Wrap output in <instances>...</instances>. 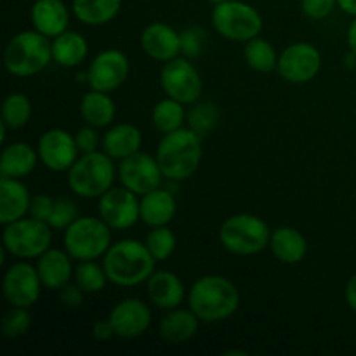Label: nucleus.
Listing matches in <instances>:
<instances>
[{"mask_svg": "<svg viewBox=\"0 0 356 356\" xmlns=\"http://www.w3.org/2000/svg\"><path fill=\"white\" fill-rule=\"evenodd\" d=\"M188 308L200 318V322H222L238 312L240 291L229 278L221 275H205L193 282L188 291Z\"/></svg>", "mask_w": 356, "mask_h": 356, "instance_id": "f257e3e1", "label": "nucleus"}, {"mask_svg": "<svg viewBox=\"0 0 356 356\" xmlns=\"http://www.w3.org/2000/svg\"><path fill=\"white\" fill-rule=\"evenodd\" d=\"M156 259L146 243L134 238H125L111 243L103 256V266L108 280L117 287H136L145 284L155 271Z\"/></svg>", "mask_w": 356, "mask_h": 356, "instance_id": "f03ea898", "label": "nucleus"}, {"mask_svg": "<svg viewBox=\"0 0 356 356\" xmlns=\"http://www.w3.org/2000/svg\"><path fill=\"white\" fill-rule=\"evenodd\" d=\"M155 156L163 177L172 183H181L193 176L200 167L204 156L202 136L191 131L190 127H181L169 134H163L156 146Z\"/></svg>", "mask_w": 356, "mask_h": 356, "instance_id": "7ed1b4c3", "label": "nucleus"}, {"mask_svg": "<svg viewBox=\"0 0 356 356\" xmlns=\"http://www.w3.org/2000/svg\"><path fill=\"white\" fill-rule=\"evenodd\" d=\"M52 40L40 31L24 30L14 35L3 51V66L7 73L19 79L33 76L51 65Z\"/></svg>", "mask_w": 356, "mask_h": 356, "instance_id": "20e7f679", "label": "nucleus"}, {"mask_svg": "<svg viewBox=\"0 0 356 356\" xmlns=\"http://www.w3.org/2000/svg\"><path fill=\"white\" fill-rule=\"evenodd\" d=\"M117 167L106 152L82 153L68 170V186L82 198H99L115 183Z\"/></svg>", "mask_w": 356, "mask_h": 356, "instance_id": "39448f33", "label": "nucleus"}, {"mask_svg": "<svg viewBox=\"0 0 356 356\" xmlns=\"http://www.w3.org/2000/svg\"><path fill=\"white\" fill-rule=\"evenodd\" d=\"M271 229L259 216L233 214L219 228V242L233 256H256L270 247Z\"/></svg>", "mask_w": 356, "mask_h": 356, "instance_id": "423d86ee", "label": "nucleus"}, {"mask_svg": "<svg viewBox=\"0 0 356 356\" xmlns=\"http://www.w3.org/2000/svg\"><path fill=\"white\" fill-rule=\"evenodd\" d=\"M212 26L222 38L232 42H249L259 37L264 21L259 10L242 0H226L212 9Z\"/></svg>", "mask_w": 356, "mask_h": 356, "instance_id": "0eeeda50", "label": "nucleus"}, {"mask_svg": "<svg viewBox=\"0 0 356 356\" xmlns=\"http://www.w3.org/2000/svg\"><path fill=\"white\" fill-rule=\"evenodd\" d=\"M63 245L75 261H96L111 247V228L101 218L83 216L65 229Z\"/></svg>", "mask_w": 356, "mask_h": 356, "instance_id": "6e6552de", "label": "nucleus"}, {"mask_svg": "<svg viewBox=\"0 0 356 356\" xmlns=\"http://www.w3.org/2000/svg\"><path fill=\"white\" fill-rule=\"evenodd\" d=\"M52 228L49 222L35 218H23L3 225L2 249L17 259H38L51 249Z\"/></svg>", "mask_w": 356, "mask_h": 356, "instance_id": "1a4fd4ad", "label": "nucleus"}, {"mask_svg": "<svg viewBox=\"0 0 356 356\" xmlns=\"http://www.w3.org/2000/svg\"><path fill=\"white\" fill-rule=\"evenodd\" d=\"M160 87L167 97L179 101L184 106L200 101L204 92V80L188 58L170 59L160 70Z\"/></svg>", "mask_w": 356, "mask_h": 356, "instance_id": "9d476101", "label": "nucleus"}, {"mask_svg": "<svg viewBox=\"0 0 356 356\" xmlns=\"http://www.w3.org/2000/svg\"><path fill=\"white\" fill-rule=\"evenodd\" d=\"M322 56L309 42H294L278 56L277 73L289 83H308L320 73Z\"/></svg>", "mask_w": 356, "mask_h": 356, "instance_id": "9b49d317", "label": "nucleus"}, {"mask_svg": "<svg viewBox=\"0 0 356 356\" xmlns=\"http://www.w3.org/2000/svg\"><path fill=\"white\" fill-rule=\"evenodd\" d=\"M42 287L44 284H42L37 266L30 264L26 259L10 264L3 273V296L10 306L30 309L40 298Z\"/></svg>", "mask_w": 356, "mask_h": 356, "instance_id": "f8f14e48", "label": "nucleus"}, {"mask_svg": "<svg viewBox=\"0 0 356 356\" xmlns=\"http://www.w3.org/2000/svg\"><path fill=\"white\" fill-rule=\"evenodd\" d=\"M117 174L122 186L129 188L139 197L162 186L163 179L156 156L145 152H138L127 159L118 160Z\"/></svg>", "mask_w": 356, "mask_h": 356, "instance_id": "ddd939ff", "label": "nucleus"}, {"mask_svg": "<svg viewBox=\"0 0 356 356\" xmlns=\"http://www.w3.org/2000/svg\"><path fill=\"white\" fill-rule=\"evenodd\" d=\"M131 72V61L120 49H104L90 61L87 68V83L90 89L113 92L122 87Z\"/></svg>", "mask_w": 356, "mask_h": 356, "instance_id": "4468645a", "label": "nucleus"}, {"mask_svg": "<svg viewBox=\"0 0 356 356\" xmlns=\"http://www.w3.org/2000/svg\"><path fill=\"white\" fill-rule=\"evenodd\" d=\"M139 195L125 186H111L99 197L97 211L99 218L115 232L132 228L141 219L139 214Z\"/></svg>", "mask_w": 356, "mask_h": 356, "instance_id": "2eb2a0df", "label": "nucleus"}, {"mask_svg": "<svg viewBox=\"0 0 356 356\" xmlns=\"http://www.w3.org/2000/svg\"><path fill=\"white\" fill-rule=\"evenodd\" d=\"M38 159L52 172H68L79 159L75 136L65 129H49L38 139Z\"/></svg>", "mask_w": 356, "mask_h": 356, "instance_id": "dca6fc26", "label": "nucleus"}, {"mask_svg": "<svg viewBox=\"0 0 356 356\" xmlns=\"http://www.w3.org/2000/svg\"><path fill=\"white\" fill-rule=\"evenodd\" d=\"M108 318L113 325L115 336L122 339H136L152 325V309L141 299H124L115 305Z\"/></svg>", "mask_w": 356, "mask_h": 356, "instance_id": "f3484780", "label": "nucleus"}, {"mask_svg": "<svg viewBox=\"0 0 356 356\" xmlns=\"http://www.w3.org/2000/svg\"><path fill=\"white\" fill-rule=\"evenodd\" d=\"M143 51L155 61L167 63L181 56V33L162 21H155L145 26L139 37Z\"/></svg>", "mask_w": 356, "mask_h": 356, "instance_id": "a211bd4d", "label": "nucleus"}, {"mask_svg": "<svg viewBox=\"0 0 356 356\" xmlns=\"http://www.w3.org/2000/svg\"><path fill=\"white\" fill-rule=\"evenodd\" d=\"M146 294L153 306L169 312V309L179 308L186 291H184L183 280L176 273L160 270L153 271L152 277L146 280Z\"/></svg>", "mask_w": 356, "mask_h": 356, "instance_id": "6ab92c4d", "label": "nucleus"}, {"mask_svg": "<svg viewBox=\"0 0 356 356\" xmlns=\"http://www.w3.org/2000/svg\"><path fill=\"white\" fill-rule=\"evenodd\" d=\"M31 24L49 38L65 33L70 24V10L63 0H35L30 10Z\"/></svg>", "mask_w": 356, "mask_h": 356, "instance_id": "aec40b11", "label": "nucleus"}, {"mask_svg": "<svg viewBox=\"0 0 356 356\" xmlns=\"http://www.w3.org/2000/svg\"><path fill=\"white\" fill-rule=\"evenodd\" d=\"M31 195L21 179L0 177V225L23 219L30 214Z\"/></svg>", "mask_w": 356, "mask_h": 356, "instance_id": "412c9836", "label": "nucleus"}, {"mask_svg": "<svg viewBox=\"0 0 356 356\" xmlns=\"http://www.w3.org/2000/svg\"><path fill=\"white\" fill-rule=\"evenodd\" d=\"M73 257L66 250L49 249L37 259V271L40 280L49 291H61L72 282L75 268L72 264Z\"/></svg>", "mask_w": 356, "mask_h": 356, "instance_id": "4be33fe9", "label": "nucleus"}, {"mask_svg": "<svg viewBox=\"0 0 356 356\" xmlns=\"http://www.w3.org/2000/svg\"><path fill=\"white\" fill-rule=\"evenodd\" d=\"M177 204L176 197L167 188H156L149 193L143 195L139 200V214L141 221L149 228L156 226H169V222L176 218Z\"/></svg>", "mask_w": 356, "mask_h": 356, "instance_id": "5701e85b", "label": "nucleus"}, {"mask_svg": "<svg viewBox=\"0 0 356 356\" xmlns=\"http://www.w3.org/2000/svg\"><path fill=\"white\" fill-rule=\"evenodd\" d=\"M270 249L280 263L299 264L308 254V242L299 229L292 226H280L271 232Z\"/></svg>", "mask_w": 356, "mask_h": 356, "instance_id": "b1692460", "label": "nucleus"}, {"mask_svg": "<svg viewBox=\"0 0 356 356\" xmlns=\"http://www.w3.org/2000/svg\"><path fill=\"white\" fill-rule=\"evenodd\" d=\"M103 152L113 160H124L134 153L141 152L143 132L132 124L111 125L103 136Z\"/></svg>", "mask_w": 356, "mask_h": 356, "instance_id": "393cba45", "label": "nucleus"}, {"mask_svg": "<svg viewBox=\"0 0 356 356\" xmlns=\"http://www.w3.org/2000/svg\"><path fill=\"white\" fill-rule=\"evenodd\" d=\"M38 160V152L28 143L19 141L7 145L0 156V176L24 179L33 172Z\"/></svg>", "mask_w": 356, "mask_h": 356, "instance_id": "a878e982", "label": "nucleus"}, {"mask_svg": "<svg viewBox=\"0 0 356 356\" xmlns=\"http://www.w3.org/2000/svg\"><path fill=\"white\" fill-rule=\"evenodd\" d=\"M200 318L190 308H174L160 320L159 334L165 343L183 344L197 334Z\"/></svg>", "mask_w": 356, "mask_h": 356, "instance_id": "bb28decb", "label": "nucleus"}, {"mask_svg": "<svg viewBox=\"0 0 356 356\" xmlns=\"http://www.w3.org/2000/svg\"><path fill=\"white\" fill-rule=\"evenodd\" d=\"M115 115H117V106L110 92L90 89L80 101V117L87 125L96 129L108 127L115 120Z\"/></svg>", "mask_w": 356, "mask_h": 356, "instance_id": "cd10ccee", "label": "nucleus"}, {"mask_svg": "<svg viewBox=\"0 0 356 356\" xmlns=\"http://www.w3.org/2000/svg\"><path fill=\"white\" fill-rule=\"evenodd\" d=\"M89 54V44L79 31L66 30L52 38V59L63 68H75L82 65Z\"/></svg>", "mask_w": 356, "mask_h": 356, "instance_id": "c85d7f7f", "label": "nucleus"}, {"mask_svg": "<svg viewBox=\"0 0 356 356\" xmlns=\"http://www.w3.org/2000/svg\"><path fill=\"white\" fill-rule=\"evenodd\" d=\"M122 9V0H72V13L87 26L111 23Z\"/></svg>", "mask_w": 356, "mask_h": 356, "instance_id": "c756f323", "label": "nucleus"}, {"mask_svg": "<svg viewBox=\"0 0 356 356\" xmlns=\"http://www.w3.org/2000/svg\"><path fill=\"white\" fill-rule=\"evenodd\" d=\"M278 52L273 47L271 42L266 38L256 37L252 40L245 42V49H243V59H245L247 66L257 73H271L277 72L278 65Z\"/></svg>", "mask_w": 356, "mask_h": 356, "instance_id": "7c9ffc66", "label": "nucleus"}, {"mask_svg": "<svg viewBox=\"0 0 356 356\" xmlns=\"http://www.w3.org/2000/svg\"><path fill=\"white\" fill-rule=\"evenodd\" d=\"M186 122V111H184V104L179 101L167 97L160 99L159 103L153 106L152 110V124L162 134H169V132L177 131V129L184 127Z\"/></svg>", "mask_w": 356, "mask_h": 356, "instance_id": "2f4dec72", "label": "nucleus"}, {"mask_svg": "<svg viewBox=\"0 0 356 356\" xmlns=\"http://www.w3.org/2000/svg\"><path fill=\"white\" fill-rule=\"evenodd\" d=\"M31 118L30 97L21 92H10L2 103V122L7 129H21Z\"/></svg>", "mask_w": 356, "mask_h": 356, "instance_id": "473e14b6", "label": "nucleus"}, {"mask_svg": "<svg viewBox=\"0 0 356 356\" xmlns=\"http://www.w3.org/2000/svg\"><path fill=\"white\" fill-rule=\"evenodd\" d=\"M219 117H221V113H219V108L216 106V103L197 101L186 113V124L191 131L204 138L218 127Z\"/></svg>", "mask_w": 356, "mask_h": 356, "instance_id": "72a5a7b5", "label": "nucleus"}, {"mask_svg": "<svg viewBox=\"0 0 356 356\" xmlns=\"http://www.w3.org/2000/svg\"><path fill=\"white\" fill-rule=\"evenodd\" d=\"M73 280L86 294L101 292L104 285H106V282H110L106 271H104V266L103 264H97L96 261H79Z\"/></svg>", "mask_w": 356, "mask_h": 356, "instance_id": "f704fd0d", "label": "nucleus"}, {"mask_svg": "<svg viewBox=\"0 0 356 356\" xmlns=\"http://www.w3.org/2000/svg\"><path fill=\"white\" fill-rule=\"evenodd\" d=\"M145 243L156 261H167L176 250L177 240L169 226H156L149 229Z\"/></svg>", "mask_w": 356, "mask_h": 356, "instance_id": "c9c22d12", "label": "nucleus"}, {"mask_svg": "<svg viewBox=\"0 0 356 356\" xmlns=\"http://www.w3.org/2000/svg\"><path fill=\"white\" fill-rule=\"evenodd\" d=\"M30 327L31 316L28 313V308H17V306H13L2 316V323H0V330L7 339H17V337L24 336L30 330Z\"/></svg>", "mask_w": 356, "mask_h": 356, "instance_id": "e433bc0d", "label": "nucleus"}, {"mask_svg": "<svg viewBox=\"0 0 356 356\" xmlns=\"http://www.w3.org/2000/svg\"><path fill=\"white\" fill-rule=\"evenodd\" d=\"M79 218V207H76L75 202L70 200V198H58L54 204V211L49 218V226L52 229H63L65 232Z\"/></svg>", "mask_w": 356, "mask_h": 356, "instance_id": "4c0bfd02", "label": "nucleus"}, {"mask_svg": "<svg viewBox=\"0 0 356 356\" xmlns=\"http://www.w3.org/2000/svg\"><path fill=\"white\" fill-rule=\"evenodd\" d=\"M205 47V31L200 26H191L181 31V54L188 59L202 56Z\"/></svg>", "mask_w": 356, "mask_h": 356, "instance_id": "58836bf2", "label": "nucleus"}, {"mask_svg": "<svg viewBox=\"0 0 356 356\" xmlns=\"http://www.w3.org/2000/svg\"><path fill=\"white\" fill-rule=\"evenodd\" d=\"M337 7V0H301V10L309 19H325Z\"/></svg>", "mask_w": 356, "mask_h": 356, "instance_id": "ea45409f", "label": "nucleus"}, {"mask_svg": "<svg viewBox=\"0 0 356 356\" xmlns=\"http://www.w3.org/2000/svg\"><path fill=\"white\" fill-rule=\"evenodd\" d=\"M56 200L49 195H35L31 198L30 205V216L31 218L38 219V221L49 222V218H51L52 211H54Z\"/></svg>", "mask_w": 356, "mask_h": 356, "instance_id": "a19ab883", "label": "nucleus"}, {"mask_svg": "<svg viewBox=\"0 0 356 356\" xmlns=\"http://www.w3.org/2000/svg\"><path fill=\"white\" fill-rule=\"evenodd\" d=\"M75 141H76V146H79L80 155H82V153L96 152L97 145H99V136H97L96 127L87 125V127L79 129L75 134Z\"/></svg>", "mask_w": 356, "mask_h": 356, "instance_id": "79ce46f5", "label": "nucleus"}, {"mask_svg": "<svg viewBox=\"0 0 356 356\" xmlns=\"http://www.w3.org/2000/svg\"><path fill=\"white\" fill-rule=\"evenodd\" d=\"M83 294L86 292L79 287L76 284H68L59 291V299L66 308H79L83 302Z\"/></svg>", "mask_w": 356, "mask_h": 356, "instance_id": "37998d69", "label": "nucleus"}, {"mask_svg": "<svg viewBox=\"0 0 356 356\" xmlns=\"http://www.w3.org/2000/svg\"><path fill=\"white\" fill-rule=\"evenodd\" d=\"M113 336H115V330H113V325H111L110 318L101 320V322L94 323L92 337L96 341H101V343H104V341L111 339Z\"/></svg>", "mask_w": 356, "mask_h": 356, "instance_id": "c03bdc74", "label": "nucleus"}, {"mask_svg": "<svg viewBox=\"0 0 356 356\" xmlns=\"http://www.w3.org/2000/svg\"><path fill=\"white\" fill-rule=\"evenodd\" d=\"M344 298H346L348 306L356 313V273L350 278L346 285V291H344Z\"/></svg>", "mask_w": 356, "mask_h": 356, "instance_id": "a18cd8bd", "label": "nucleus"}, {"mask_svg": "<svg viewBox=\"0 0 356 356\" xmlns=\"http://www.w3.org/2000/svg\"><path fill=\"white\" fill-rule=\"evenodd\" d=\"M337 7H339L343 13L356 17V0H337Z\"/></svg>", "mask_w": 356, "mask_h": 356, "instance_id": "49530a36", "label": "nucleus"}, {"mask_svg": "<svg viewBox=\"0 0 356 356\" xmlns=\"http://www.w3.org/2000/svg\"><path fill=\"white\" fill-rule=\"evenodd\" d=\"M348 45H350V51H353L356 54V17L348 28Z\"/></svg>", "mask_w": 356, "mask_h": 356, "instance_id": "de8ad7c7", "label": "nucleus"}, {"mask_svg": "<svg viewBox=\"0 0 356 356\" xmlns=\"http://www.w3.org/2000/svg\"><path fill=\"white\" fill-rule=\"evenodd\" d=\"M344 66L350 70H356V54L353 51H350L344 56Z\"/></svg>", "mask_w": 356, "mask_h": 356, "instance_id": "09e8293b", "label": "nucleus"}, {"mask_svg": "<svg viewBox=\"0 0 356 356\" xmlns=\"http://www.w3.org/2000/svg\"><path fill=\"white\" fill-rule=\"evenodd\" d=\"M226 356H245L247 353H245V351H240V350H232V351H226V353H225Z\"/></svg>", "mask_w": 356, "mask_h": 356, "instance_id": "8fccbe9b", "label": "nucleus"}, {"mask_svg": "<svg viewBox=\"0 0 356 356\" xmlns=\"http://www.w3.org/2000/svg\"><path fill=\"white\" fill-rule=\"evenodd\" d=\"M207 2L214 3V6H216V3H221V2H226V0H207Z\"/></svg>", "mask_w": 356, "mask_h": 356, "instance_id": "3c124183", "label": "nucleus"}]
</instances>
